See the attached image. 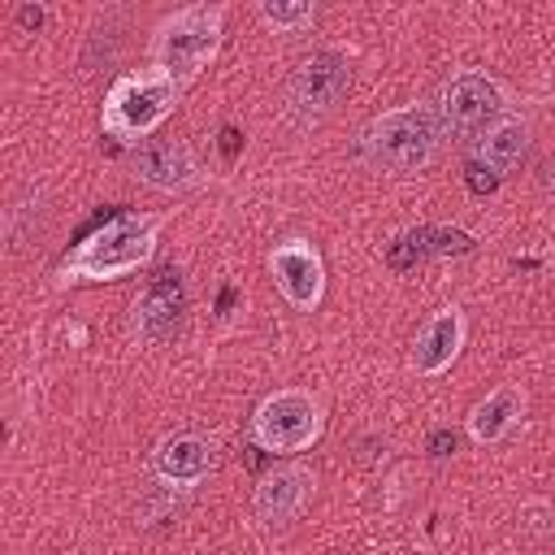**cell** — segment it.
<instances>
[{
  "instance_id": "1",
  "label": "cell",
  "mask_w": 555,
  "mask_h": 555,
  "mask_svg": "<svg viewBox=\"0 0 555 555\" xmlns=\"http://www.w3.org/2000/svg\"><path fill=\"white\" fill-rule=\"evenodd\" d=\"M160 212H117L113 221H104L100 230H91L82 243H74V251L56 264L52 286H95V282H117L139 273L160 243Z\"/></svg>"
},
{
  "instance_id": "2",
  "label": "cell",
  "mask_w": 555,
  "mask_h": 555,
  "mask_svg": "<svg viewBox=\"0 0 555 555\" xmlns=\"http://www.w3.org/2000/svg\"><path fill=\"white\" fill-rule=\"evenodd\" d=\"M447 139L438 104H399L364 121L360 156L382 173H421Z\"/></svg>"
},
{
  "instance_id": "3",
  "label": "cell",
  "mask_w": 555,
  "mask_h": 555,
  "mask_svg": "<svg viewBox=\"0 0 555 555\" xmlns=\"http://www.w3.org/2000/svg\"><path fill=\"white\" fill-rule=\"evenodd\" d=\"M182 91L186 87H178L160 69L121 74V78H113V87H108V95L100 104V130L121 147H143L152 139V130L165 117H173Z\"/></svg>"
},
{
  "instance_id": "4",
  "label": "cell",
  "mask_w": 555,
  "mask_h": 555,
  "mask_svg": "<svg viewBox=\"0 0 555 555\" xmlns=\"http://www.w3.org/2000/svg\"><path fill=\"white\" fill-rule=\"evenodd\" d=\"M225 35V4H186L152 26V69L169 74L178 87L195 82L217 56Z\"/></svg>"
},
{
  "instance_id": "5",
  "label": "cell",
  "mask_w": 555,
  "mask_h": 555,
  "mask_svg": "<svg viewBox=\"0 0 555 555\" xmlns=\"http://www.w3.org/2000/svg\"><path fill=\"white\" fill-rule=\"evenodd\" d=\"M247 434L269 455L308 451L325 434V403L304 386H282V390H273L256 403Z\"/></svg>"
},
{
  "instance_id": "6",
  "label": "cell",
  "mask_w": 555,
  "mask_h": 555,
  "mask_svg": "<svg viewBox=\"0 0 555 555\" xmlns=\"http://www.w3.org/2000/svg\"><path fill=\"white\" fill-rule=\"evenodd\" d=\"M438 117L447 134L477 143L494 121L507 117V87L486 69H460L438 95Z\"/></svg>"
},
{
  "instance_id": "7",
  "label": "cell",
  "mask_w": 555,
  "mask_h": 555,
  "mask_svg": "<svg viewBox=\"0 0 555 555\" xmlns=\"http://www.w3.org/2000/svg\"><path fill=\"white\" fill-rule=\"evenodd\" d=\"M347 82H351L347 56L338 48H321V52H312V56H304L295 65V74L286 82V108L299 121H317V117H325L343 100Z\"/></svg>"
},
{
  "instance_id": "8",
  "label": "cell",
  "mask_w": 555,
  "mask_h": 555,
  "mask_svg": "<svg viewBox=\"0 0 555 555\" xmlns=\"http://www.w3.org/2000/svg\"><path fill=\"white\" fill-rule=\"evenodd\" d=\"M269 273L278 295L295 308V312H312L325 299V260L317 251V243L308 238H286L269 251Z\"/></svg>"
},
{
  "instance_id": "9",
  "label": "cell",
  "mask_w": 555,
  "mask_h": 555,
  "mask_svg": "<svg viewBox=\"0 0 555 555\" xmlns=\"http://www.w3.org/2000/svg\"><path fill=\"white\" fill-rule=\"evenodd\" d=\"M130 169L143 186L160 195H186L204 182V165L195 160L186 139H147L143 147H134Z\"/></svg>"
},
{
  "instance_id": "10",
  "label": "cell",
  "mask_w": 555,
  "mask_h": 555,
  "mask_svg": "<svg viewBox=\"0 0 555 555\" xmlns=\"http://www.w3.org/2000/svg\"><path fill=\"white\" fill-rule=\"evenodd\" d=\"M147 468L169 490H195L217 468V447L208 438H199V434H165L152 447Z\"/></svg>"
},
{
  "instance_id": "11",
  "label": "cell",
  "mask_w": 555,
  "mask_h": 555,
  "mask_svg": "<svg viewBox=\"0 0 555 555\" xmlns=\"http://www.w3.org/2000/svg\"><path fill=\"white\" fill-rule=\"evenodd\" d=\"M464 343H468V317L455 304H447V308L429 312L425 325L416 330V343H412L408 364H412L416 377H438V373H447L460 360Z\"/></svg>"
},
{
  "instance_id": "12",
  "label": "cell",
  "mask_w": 555,
  "mask_h": 555,
  "mask_svg": "<svg viewBox=\"0 0 555 555\" xmlns=\"http://www.w3.org/2000/svg\"><path fill=\"white\" fill-rule=\"evenodd\" d=\"M312 468L308 464H278L273 473L260 477L256 486V516L264 520V529H286L312 499Z\"/></svg>"
},
{
  "instance_id": "13",
  "label": "cell",
  "mask_w": 555,
  "mask_h": 555,
  "mask_svg": "<svg viewBox=\"0 0 555 555\" xmlns=\"http://www.w3.org/2000/svg\"><path fill=\"white\" fill-rule=\"evenodd\" d=\"M525 390L516 382H499L494 390H486V399H477L464 416V429H468V442L477 447H499L525 416Z\"/></svg>"
},
{
  "instance_id": "14",
  "label": "cell",
  "mask_w": 555,
  "mask_h": 555,
  "mask_svg": "<svg viewBox=\"0 0 555 555\" xmlns=\"http://www.w3.org/2000/svg\"><path fill=\"white\" fill-rule=\"evenodd\" d=\"M529 152V121L507 113L503 121H494L477 143H473V160H481L486 169H494L499 178L512 173Z\"/></svg>"
},
{
  "instance_id": "15",
  "label": "cell",
  "mask_w": 555,
  "mask_h": 555,
  "mask_svg": "<svg viewBox=\"0 0 555 555\" xmlns=\"http://www.w3.org/2000/svg\"><path fill=\"white\" fill-rule=\"evenodd\" d=\"M173 278H178V273H165V282L147 286V291L134 299V334L147 338V343L165 338V334L173 330L178 312H182V291H178Z\"/></svg>"
},
{
  "instance_id": "16",
  "label": "cell",
  "mask_w": 555,
  "mask_h": 555,
  "mask_svg": "<svg viewBox=\"0 0 555 555\" xmlns=\"http://www.w3.org/2000/svg\"><path fill=\"white\" fill-rule=\"evenodd\" d=\"M260 22L273 26L278 35H299L317 22V4H308V0H264Z\"/></svg>"
},
{
  "instance_id": "17",
  "label": "cell",
  "mask_w": 555,
  "mask_h": 555,
  "mask_svg": "<svg viewBox=\"0 0 555 555\" xmlns=\"http://www.w3.org/2000/svg\"><path fill=\"white\" fill-rule=\"evenodd\" d=\"M468 182H473V191H477V195H490V191H494L503 178H499L494 169H486L481 160H468Z\"/></svg>"
},
{
  "instance_id": "18",
  "label": "cell",
  "mask_w": 555,
  "mask_h": 555,
  "mask_svg": "<svg viewBox=\"0 0 555 555\" xmlns=\"http://www.w3.org/2000/svg\"><path fill=\"white\" fill-rule=\"evenodd\" d=\"M429 451H434V455H451V451H455V434H447V429H438V434L429 438Z\"/></svg>"
},
{
  "instance_id": "19",
  "label": "cell",
  "mask_w": 555,
  "mask_h": 555,
  "mask_svg": "<svg viewBox=\"0 0 555 555\" xmlns=\"http://www.w3.org/2000/svg\"><path fill=\"white\" fill-rule=\"evenodd\" d=\"M542 186H546V191H555V156L542 165Z\"/></svg>"
},
{
  "instance_id": "20",
  "label": "cell",
  "mask_w": 555,
  "mask_h": 555,
  "mask_svg": "<svg viewBox=\"0 0 555 555\" xmlns=\"http://www.w3.org/2000/svg\"><path fill=\"white\" fill-rule=\"evenodd\" d=\"M39 17H43V9H22V26H30V22L39 26Z\"/></svg>"
},
{
  "instance_id": "21",
  "label": "cell",
  "mask_w": 555,
  "mask_h": 555,
  "mask_svg": "<svg viewBox=\"0 0 555 555\" xmlns=\"http://www.w3.org/2000/svg\"><path fill=\"white\" fill-rule=\"evenodd\" d=\"M551 486H555V473H551Z\"/></svg>"
}]
</instances>
